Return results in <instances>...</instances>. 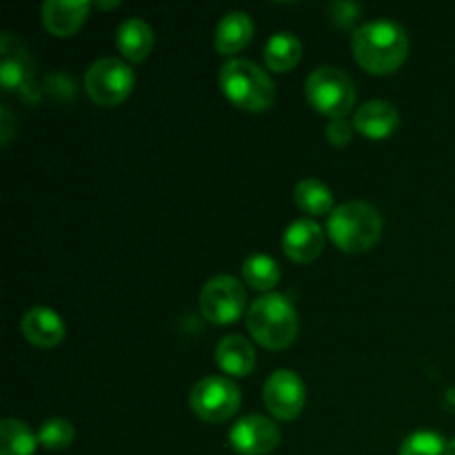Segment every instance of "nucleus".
<instances>
[{"mask_svg":"<svg viewBox=\"0 0 455 455\" xmlns=\"http://www.w3.org/2000/svg\"><path fill=\"white\" fill-rule=\"evenodd\" d=\"M351 52H354L355 62L369 74H394L407 60L409 36L404 27L395 20L376 18L354 31Z\"/></svg>","mask_w":455,"mask_h":455,"instance_id":"f257e3e1","label":"nucleus"},{"mask_svg":"<svg viewBox=\"0 0 455 455\" xmlns=\"http://www.w3.org/2000/svg\"><path fill=\"white\" fill-rule=\"evenodd\" d=\"M220 89L231 105L249 114L267 111L275 100L271 76L247 58H231L220 69Z\"/></svg>","mask_w":455,"mask_h":455,"instance_id":"f03ea898","label":"nucleus"},{"mask_svg":"<svg viewBox=\"0 0 455 455\" xmlns=\"http://www.w3.org/2000/svg\"><path fill=\"white\" fill-rule=\"evenodd\" d=\"M247 329L258 345L280 351L296 340L300 323L289 298L280 293H265L249 307Z\"/></svg>","mask_w":455,"mask_h":455,"instance_id":"7ed1b4c3","label":"nucleus"},{"mask_svg":"<svg viewBox=\"0 0 455 455\" xmlns=\"http://www.w3.org/2000/svg\"><path fill=\"white\" fill-rule=\"evenodd\" d=\"M327 234L345 253L369 251L382 235V218L373 204L349 200L329 213Z\"/></svg>","mask_w":455,"mask_h":455,"instance_id":"20e7f679","label":"nucleus"},{"mask_svg":"<svg viewBox=\"0 0 455 455\" xmlns=\"http://www.w3.org/2000/svg\"><path fill=\"white\" fill-rule=\"evenodd\" d=\"M305 93L309 105L318 114L329 116V118H347L355 105V84L349 76L336 67H318L311 71L307 78Z\"/></svg>","mask_w":455,"mask_h":455,"instance_id":"39448f33","label":"nucleus"},{"mask_svg":"<svg viewBox=\"0 0 455 455\" xmlns=\"http://www.w3.org/2000/svg\"><path fill=\"white\" fill-rule=\"evenodd\" d=\"M136 87L133 69L120 58H100L84 74V92L96 105L116 107Z\"/></svg>","mask_w":455,"mask_h":455,"instance_id":"423d86ee","label":"nucleus"},{"mask_svg":"<svg viewBox=\"0 0 455 455\" xmlns=\"http://www.w3.org/2000/svg\"><path fill=\"white\" fill-rule=\"evenodd\" d=\"M240 389L231 378L207 376L198 380L191 389L189 407L200 420L220 425L227 422L240 409Z\"/></svg>","mask_w":455,"mask_h":455,"instance_id":"0eeeda50","label":"nucleus"},{"mask_svg":"<svg viewBox=\"0 0 455 455\" xmlns=\"http://www.w3.org/2000/svg\"><path fill=\"white\" fill-rule=\"evenodd\" d=\"M247 309V289L234 275H216L200 291V311L212 324H231Z\"/></svg>","mask_w":455,"mask_h":455,"instance_id":"6e6552de","label":"nucleus"},{"mask_svg":"<svg viewBox=\"0 0 455 455\" xmlns=\"http://www.w3.org/2000/svg\"><path fill=\"white\" fill-rule=\"evenodd\" d=\"M267 409L280 420H293L302 413L307 403V389L302 378L291 369H278L271 373L262 391Z\"/></svg>","mask_w":455,"mask_h":455,"instance_id":"1a4fd4ad","label":"nucleus"},{"mask_svg":"<svg viewBox=\"0 0 455 455\" xmlns=\"http://www.w3.org/2000/svg\"><path fill=\"white\" fill-rule=\"evenodd\" d=\"M229 444L240 455H267L280 444V429L265 416H244L231 427Z\"/></svg>","mask_w":455,"mask_h":455,"instance_id":"9d476101","label":"nucleus"},{"mask_svg":"<svg viewBox=\"0 0 455 455\" xmlns=\"http://www.w3.org/2000/svg\"><path fill=\"white\" fill-rule=\"evenodd\" d=\"M34 78V60L29 49L13 34H3L0 38V83L4 92H20L29 87Z\"/></svg>","mask_w":455,"mask_h":455,"instance_id":"9b49d317","label":"nucleus"},{"mask_svg":"<svg viewBox=\"0 0 455 455\" xmlns=\"http://www.w3.org/2000/svg\"><path fill=\"white\" fill-rule=\"evenodd\" d=\"M283 249L289 260L309 265L324 251V229L311 218H298L284 229Z\"/></svg>","mask_w":455,"mask_h":455,"instance_id":"f8f14e48","label":"nucleus"},{"mask_svg":"<svg viewBox=\"0 0 455 455\" xmlns=\"http://www.w3.org/2000/svg\"><path fill=\"white\" fill-rule=\"evenodd\" d=\"M22 336L27 338V342L38 349H53V347L60 345L65 340L67 327L62 323L60 314H56L49 307H31L25 315H22Z\"/></svg>","mask_w":455,"mask_h":455,"instance_id":"ddd939ff","label":"nucleus"},{"mask_svg":"<svg viewBox=\"0 0 455 455\" xmlns=\"http://www.w3.org/2000/svg\"><path fill=\"white\" fill-rule=\"evenodd\" d=\"M400 114L387 100H369L355 109L354 129L369 140H385L398 129Z\"/></svg>","mask_w":455,"mask_h":455,"instance_id":"4468645a","label":"nucleus"},{"mask_svg":"<svg viewBox=\"0 0 455 455\" xmlns=\"http://www.w3.org/2000/svg\"><path fill=\"white\" fill-rule=\"evenodd\" d=\"M89 13V3L84 0H47L43 4V22L49 34L58 38L76 34L83 27Z\"/></svg>","mask_w":455,"mask_h":455,"instance_id":"2eb2a0df","label":"nucleus"},{"mask_svg":"<svg viewBox=\"0 0 455 455\" xmlns=\"http://www.w3.org/2000/svg\"><path fill=\"white\" fill-rule=\"evenodd\" d=\"M154 29L149 27V22L142 20V18L138 16L124 18L118 25V31H116L118 52L123 53L124 60L129 62L147 60L151 49H154Z\"/></svg>","mask_w":455,"mask_h":455,"instance_id":"dca6fc26","label":"nucleus"},{"mask_svg":"<svg viewBox=\"0 0 455 455\" xmlns=\"http://www.w3.org/2000/svg\"><path fill=\"white\" fill-rule=\"evenodd\" d=\"M253 38V20L244 12H229L220 18L213 31V47L222 56L238 53L251 43Z\"/></svg>","mask_w":455,"mask_h":455,"instance_id":"f3484780","label":"nucleus"},{"mask_svg":"<svg viewBox=\"0 0 455 455\" xmlns=\"http://www.w3.org/2000/svg\"><path fill=\"white\" fill-rule=\"evenodd\" d=\"M216 363L225 373L234 378H244L256 367V349L247 338L225 336L216 345Z\"/></svg>","mask_w":455,"mask_h":455,"instance_id":"a211bd4d","label":"nucleus"},{"mask_svg":"<svg viewBox=\"0 0 455 455\" xmlns=\"http://www.w3.org/2000/svg\"><path fill=\"white\" fill-rule=\"evenodd\" d=\"M302 43L291 31H275L265 43V62L275 74H287L300 62Z\"/></svg>","mask_w":455,"mask_h":455,"instance_id":"6ab92c4d","label":"nucleus"},{"mask_svg":"<svg viewBox=\"0 0 455 455\" xmlns=\"http://www.w3.org/2000/svg\"><path fill=\"white\" fill-rule=\"evenodd\" d=\"M293 200H296L298 209L307 216H329L333 212V194L323 180L315 178H307L296 185L293 191Z\"/></svg>","mask_w":455,"mask_h":455,"instance_id":"aec40b11","label":"nucleus"},{"mask_svg":"<svg viewBox=\"0 0 455 455\" xmlns=\"http://www.w3.org/2000/svg\"><path fill=\"white\" fill-rule=\"evenodd\" d=\"M38 435L22 420L4 418L0 422V455H34Z\"/></svg>","mask_w":455,"mask_h":455,"instance_id":"412c9836","label":"nucleus"},{"mask_svg":"<svg viewBox=\"0 0 455 455\" xmlns=\"http://www.w3.org/2000/svg\"><path fill=\"white\" fill-rule=\"evenodd\" d=\"M243 278L256 291H271L280 283V267L271 256L256 253L243 262Z\"/></svg>","mask_w":455,"mask_h":455,"instance_id":"4be33fe9","label":"nucleus"},{"mask_svg":"<svg viewBox=\"0 0 455 455\" xmlns=\"http://www.w3.org/2000/svg\"><path fill=\"white\" fill-rule=\"evenodd\" d=\"M76 438L74 425L62 418H49L40 425L38 429V443L43 444L47 451H65Z\"/></svg>","mask_w":455,"mask_h":455,"instance_id":"5701e85b","label":"nucleus"},{"mask_svg":"<svg viewBox=\"0 0 455 455\" xmlns=\"http://www.w3.org/2000/svg\"><path fill=\"white\" fill-rule=\"evenodd\" d=\"M400 455H451L449 443L435 431H416L404 438Z\"/></svg>","mask_w":455,"mask_h":455,"instance_id":"b1692460","label":"nucleus"},{"mask_svg":"<svg viewBox=\"0 0 455 455\" xmlns=\"http://www.w3.org/2000/svg\"><path fill=\"white\" fill-rule=\"evenodd\" d=\"M354 136V123H349L347 118H333L327 124V140L333 147H347Z\"/></svg>","mask_w":455,"mask_h":455,"instance_id":"393cba45","label":"nucleus"},{"mask_svg":"<svg viewBox=\"0 0 455 455\" xmlns=\"http://www.w3.org/2000/svg\"><path fill=\"white\" fill-rule=\"evenodd\" d=\"M0 132H3V147H7L13 136V116L7 107L0 109Z\"/></svg>","mask_w":455,"mask_h":455,"instance_id":"a878e982","label":"nucleus"},{"mask_svg":"<svg viewBox=\"0 0 455 455\" xmlns=\"http://www.w3.org/2000/svg\"><path fill=\"white\" fill-rule=\"evenodd\" d=\"M98 7H102V9H111V7H118V3H100V4H98Z\"/></svg>","mask_w":455,"mask_h":455,"instance_id":"bb28decb","label":"nucleus"},{"mask_svg":"<svg viewBox=\"0 0 455 455\" xmlns=\"http://www.w3.org/2000/svg\"><path fill=\"white\" fill-rule=\"evenodd\" d=\"M449 451H451V455H455V438L449 443Z\"/></svg>","mask_w":455,"mask_h":455,"instance_id":"cd10ccee","label":"nucleus"}]
</instances>
